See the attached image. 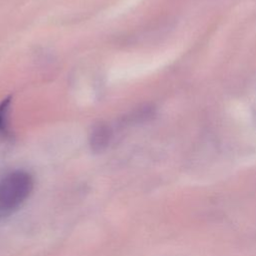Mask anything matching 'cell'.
<instances>
[{
    "mask_svg": "<svg viewBox=\"0 0 256 256\" xmlns=\"http://www.w3.org/2000/svg\"><path fill=\"white\" fill-rule=\"evenodd\" d=\"M112 132L105 124H98L93 127L90 134V147L95 152L103 151L110 143Z\"/></svg>",
    "mask_w": 256,
    "mask_h": 256,
    "instance_id": "cell-2",
    "label": "cell"
},
{
    "mask_svg": "<svg viewBox=\"0 0 256 256\" xmlns=\"http://www.w3.org/2000/svg\"><path fill=\"white\" fill-rule=\"evenodd\" d=\"M33 186L32 176L22 170L0 178V220L13 214L28 199Z\"/></svg>",
    "mask_w": 256,
    "mask_h": 256,
    "instance_id": "cell-1",
    "label": "cell"
},
{
    "mask_svg": "<svg viewBox=\"0 0 256 256\" xmlns=\"http://www.w3.org/2000/svg\"><path fill=\"white\" fill-rule=\"evenodd\" d=\"M10 99L6 98L0 103V136L7 132V118L10 108Z\"/></svg>",
    "mask_w": 256,
    "mask_h": 256,
    "instance_id": "cell-3",
    "label": "cell"
}]
</instances>
